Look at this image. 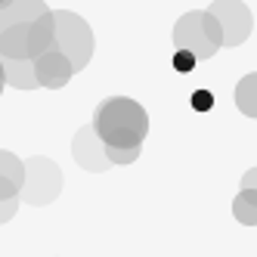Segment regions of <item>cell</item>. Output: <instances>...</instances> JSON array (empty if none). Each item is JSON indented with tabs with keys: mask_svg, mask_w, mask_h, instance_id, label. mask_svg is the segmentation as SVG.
Masks as SVG:
<instances>
[{
	"mask_svg": "<svg viewBox=\"0 0 257 257\" xmlns=\"http://www.w3.org/2000/svg\"><path fill=\"white\" fill-rule=\"evenodd\" d=\"M62 189V174L56 161L50 158H28L25 161V183H22V201L28 205H47L59 195Z\"/></svg>",
	"mask_w": 257,
	"mask_h": 257,
	"instance_id": "obj_4",
	"label": "cell"
},
{
	"mask_svg": "<svg viewBox=\"0 0 257 257\" xmlns=\"http://www.w3.org/2000/svg\"><path fill=\"white\" fill-rule=\"evenodd\" d=\"M0 62H4V71H7V84L19 87V90H34V87H41V84H38V75H34V59L0 56Z\"/></svg>",
	"mask_w": 257,
	"mask_h": 257,
	"instance_id": "obj_8",
	"label": "cell"
},
{
	"mask_svg": "<svg viewBox=\"0 0 257 257\" xmlns=\"http://www.w3.org/2000/svg\"><path fill=\"white\" fill-rule=\"evenodd\" d=\"M93 127L102 137L105 149L140 152L146 134H149V115H146V108L140 102L124 99V96H112V99L99 102Z\"/></svg>",
	"mask_w": 257,
	"mask_h": 257,
	"instance_id": "obj_1",
	"label": "cell"
},
{
	"mask_svg": "<svg viewBox=\"0 0 257 257\" xmlns=\"http://www.w3.org/2000/svg\"><path fill=\"white\" fill-rule=\"evenodd\" d=\"M34 75H38V84H41V87H47V90H59V87L68 84L71 75H78V71H75L71 59L65 56L59 47H53V50L44 53V56L34 59Z\"/></svg>",
	"mask_w": 257,
	"mask_h": 257,
	"instance_id": "obj_7",
	"label": "cell"
},
{
	"mask_svg": "<svg viewBox=\"0 0 257 257\" xmlns=\"http://www.w3.org/2000/svg\"><path fill=\"white\" fill-rule=\"evenodd\" d=\"M22 198V195H19ZM19 198H7V201H0V223H7V220L16 214V208H19Z\"/></svg>",
	"mask_w": 257,
	"mask_h": 257,
	"instance_id": "obj_14",
	"label": "cell"
},
{
	"mask_svg": "<svg viewBox=\"0 0 257 257\" xmlns=\"http://www.w3.org/2000/svg\"><path fill=\"white\" fill-rule=\"evenodd\" d=\"M211 13L220 19V28H223V47H238L251 34V10L238 0H217Z\"/></svg>",
	"mask_w": 257,
	"mask_h": 257,
	"instance_id": "obj_5",
	"label": "cell"
},
{
	"mask_svg": "<svg viewBox=\"0 0 257 257\" xmlns=\"http://www.w3.org/2000/svg\"><path fill=\"white\" fill-rule=\"evenodd\" d=\"M56 47L65 53L75 65V71H81L90 62V53H93V34H90L87 22L81 16L59 10L56 13Z\"/></svg>",
	"mask_w": 257,
	"mask_h": 257,
	"instance_id": "obj_3",
	"label": "cell"
},
{
	"mask_svg": "<svg viewBox=\"0 0 257 257\" xmlns=\"http://www.w3.org/2000/svg\"><path fill=\"white\" fill-rule=\"evenodd\" d=\"M4 84H7V71H4V62H0V93H4Z\"/></svg>",
	"mask_w": 257,
	"mask_h": 257,
	"instance_id": "obj_16",
	"label": "cell"
},
{
	"mask_svg": "<svg viewBox=\"0 0 257 257\" xmlns=\"http://www.w3.org/2000/svg\"><path fill=\"white\" fill-rule=\"evenodd\" d=\"M232 214L238 223L245 226H257V189H242L232 201Z\"/></svg>",
	"mask_w": 257,
	"mask_h": 257,
	"instance_id": "obj_10",
	"label": "cell"
},
{
	"mask_svg": "<svg viewBox=\"0 0 257 257\" xmlns=\"http://www.w3.org/2000/svg\"><path fill=\"white\" fill-rule=\"evenodd\" d=\"M235 105L248 118H257V75H245L235 84Z\"/></svg>",
	"mask_w": 257,
	"mask_h": 257,
	"instance_id": "obj_9",
	"label": "cell"
},
{
	"mask_svg": "<svg viewBox=\"0 0 257 257\" xmlns=\"http://www.w3.org/2000/svg\"><path fill=\"white\" fill-rule=\"evenodd\" d=\"M0 4H4V0H0Z\"/></svg>",
	"mask_w": 257,
	"mask_h": 257,
	"instance_id": "obj_17",
	"label": "cell"
},
{
	"mask_svg": "<svg viewBox=\"0 0 257 257\" xmlns=\"http://www.w3.org/2000/svg\"><path fill=\"white\" fill-rule=\"evenodd\" d=\"M0 177H10V180H16L22 186L25 183V164L13 152H0Z\"/></svg>",
	"mask_w": 257,
	"mask_h": 257,
	"instance_id": "obj_11",
	"label": "cell"
},
{
	"mask_svg": "<svg viewBox=\"0 0 257 257\" xmlns=\"http://www.w3.org/2000/svg\"><path fill=\"white\" fill-rule=\"evenodd\" d=\"M242 189H257V168H251V171L242 177Z\"/></svg>",
	"mask_w": 257,
	"mask_h": 257,
	"instance_id": "obj_15",
	"label": "cell"
},
{
	"mask_svg": "<svg viewBox=\"0 0 257 257\" xmlns=\"http://www.w3.org/2000/svg\"><path fill=\"white\" fill-rule=\"evenodd\" d=\"M195 62H198V56L192 50H183V47H177V53H174V68L180 71V75H189V71L195 68Z\"/></svg>",
	"mask_w": 257,
	"mask_h": 257,
	"instance_id": "obj_12",
	"label": "cell"
},
{
	"mask_svg": "<svg viewBox=\"0 0 257 257\" xmlns=\"http://www.w3.org/2000/svg\"><path fill=\"white\" fill-rule=\"evenodd\" d=\"M174 47L192 50L198 59L214 56L217 47H223V28L220 19L208 10V13H186L174 28Z\"/></svg>",
	"mask_w": 257,
	"mask_h": 257,
	"instance_id": "obj_2",
	"label": "cell"
},
{
	"mask_svg": "<svg viewBox=\"0 0 257 257\" xmlns=\"http://www.w3.org/2000/svg\"><path fill=\"white\" fill-rule=\"evenodd\" d=\"M189 102H192L195 112H211V108H214V93H211V90H195Z\"/></svg>",
	"mask_w": 257,
	"mask_h": 257,
	"instance_id": "obj_13",
	"label": "cell"
},
{
	"mask_svg": "<svg viewBox=\"0 0 257 257\" xmlns=\"http://www.w3.org/2000/svg\"><path fill=\"white\" fill-rule=\"evenodd\" d=\"M71 155H75V161L81 164L84 171H90V174L105 171L108 164H112V161H108V152H105V143L96 134L93 124L81 127V131L75 134V140H71Z\"/></svg>",
	"mask_w": 257,
	"mask_h": 257,
	"instance_id": "obj_6",
	"label": "cell"
}]
</instances>
